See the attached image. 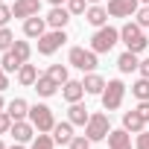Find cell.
Returning <instances> with one entry per match:
<instances>
[{"label": "cell", "mask_w": 149, "mask_h": 149, "mask_svg": "<svg viewBox=\"0 0 149 149\" xmlns=\"http://www.w3.org/2000/svg\"><path fill=\"white\" fill-rule=\"evenodd\" d=\"M134 146H137V149H149V132H146V129L134 137Z\"/></svg>", "instance_id": "cell-36"}, {"label": "cell", "mask_w": 149, "mask_h": 149, "mask_svg": "<svg viewBox=\"0 0 149 149\" xmlns=\"http://www.w3.org/2000/svg\"><path fill=\"white\" fill-rule=\"evenodd\" d=\"M140 3H149V0H140Z\"/></svg>", "instance_id": "cell-44"}, {"label": "cell", "mask_w": 149, "mask_h": 149, "mask_svg": "<svg viewBox=\"0 0 149 149\" xmlns=\"http://www.w3.org/2000/svg\"><path fill=\"white\" fill-rule=\"evenodd\" d=\"M70 9H64V6H53L50 9V15H47V26H53V29H64L67 24H70Z\"/></svg>", "instance_id": "cell-11"}, {"label": "cell", "mask_w": 149, "mask_h": 149, "mask_svg": "<svg viewBox=\"0 0 149 149\" xmlns=\"http://www.w3.org/2000/svg\"><path fill=\"white\" fill-rule=\"evenodd\" d=\"M108 132H111V120H108V114H102V111L91 114V120L85 123V134H88L94 143H97V140H105Z\"/></svg>", "instance_id": "cell-6"}, {"label": "cell", "mask_w": 149, "mask_h": 149, "mask_svg": "<svg viewBox=\"0 0 149 149\" xmlns=\"http://www.w3.org/2000/svg\"><path fill=\"white\" fill-rule=\"evenodd\" d=\"M53 140H56L58 146H67V143L73 140V123H70V120L56 123V126H53Z\"/></svg>", "instance_id": "cell-18"}, {"label": "cell", "mask_w": 149, "mask_h": 149, "mask_svg": "<svg viewBox=\"0 0 149 149\" xmlns=\"http://www.w3.org/2000/svg\"><path fill=\"white\" fill-rule=\"evenodd\" d=\"M134 111H137V114L149 123V100H137V108H134Z\"/></svg>", "instance_id": "cell-35"}, {"label": "cell", "mask_w": 149, "mask_h": 149, "mask_svg": "<svg viewBox=\"0 0 149 149\" xmlns=\"http://www.w3.org/2000/svg\"><path fill=\"white\" fill-rule=\"evenodd\" d=\"M29 123H32L38 132H53V126H56L53 108H50V105H44V102L29 105Z\"/></svg>", "instance_id": "cell-5"}, {"label": "cell", "mask_w": 149, "mask_h": 149, "mask_svg": "<svg viewBox=\"0 0 149 149\" xmlns=\"http://www.w3.org/2000/svg\"><path fill=\"white\" fill-rule=\"evenodd\" d=\"M9 149H24V143H12V146H9Z\"/></svg>", "instance_id": "cell-40"}, {"label": "cell", "mask_w": 149, "mask_h": 149, "mask_svg": "<svg viewBox=\"0 0 149 149\" xmlns=\"http://www.w3.org/2000/svg\"><path fill=\"white\" fill-rule=\"evenodd\" d=\"M88 3H100V0H88Z\"/></svg>", "instance_id": "cell-43"}, {"label": "cell", "mask_w": 149, "mask_h": 149, "mask_svg": "<svg viewBox=\"0 0 149 149\" xmlns=\"http://www.w3.org/2000/svg\"><path fill=\"white\" fill-rule=\"evenodd\" d=\"M123 97H126V85H123L120 79H108V82H105V91L100 94L105 111H117V108L123 105Z\"/></svg>", "instance_id": "cell-4"}, {"label": "cell", "mask_w": 149, "mask_h": 149, "mask_svg": "<svg viewBox=\"0 0 149 149\" xmlns=\"http://www.w3.org/2000/svg\"><path fill=\"white\" fill-rule=\"evenodd\" d=\"M29 149H56V140H53V134L38 132V134L32 137V146H29Z\"/></svg>", "instance_id": "cell-25"}, {"label": "cell", "mask_w": 149, "mask_h": 149, "mask_svg": "<svg viewBox=\"0 0 149 149\" xmlns=\"http://www.w3.org/2000/svg\"><path fill=\"white\" fill-rule=\"evenodd\" d=\"M15 15H12V6H6V3H0V26H6L9 21H12Z\"/></svg>", "instance_id": "cell-34"}, {"label": "cell", "mask_w": 149, "mask_h": 149, "mask_svg": "<svg viewBox=\"0 0 149 149\" xmlns=\"http://www.w3.org/2000/svg\"><path fill=\"white\" fill-rule=\"evenodd\" d=\"M47 73H50V76H53L58 85H64V82L70 79V73H67V64H50V70H47Z\"/></svg>", "instance_id": "cell-26"}, {"label": "cell", "mask_w": 149, "mask_h": 149, "mask_svg": "<svg viewBox=\"0 0 149 149\" xmlns=\"http://www.w3.org/2000/svg\"><path fill=\"white\" fill-rule=\"evenodd\" d=\"M35 132H38V129H35L29 120H15V123H12V129H9V134L15 137V143H32Z\"/></svg>", "instance_id": "cell-9"}, {"label": "cell", "mask_w": 149, "mask_h": 149, "mask_svg": "<svg viewBox=\"0 0 149 149\" xmlns=\"http://www.w3.org/2000/svg\"><path fill=\"white\" fill-rule=\"evenodd\" d=\"M120 41L126 44V50H132V53H137V56L149 47V38L143 35V26H140L137 21H129V24L120 26Z\"/></svg>", "instance_id": "cell-1"}, {"label": "cell", "mask_w": 149, "mask_h": 149, "mask_svg": "<svg viewBox=\"0 0 149 149\" xmlns=\"http://www.w3.org/2000/svg\"><path fill=\"white\" fill-rule=\"evenodd\" d=\"M64 41H67V32H64V29H50V32H44V35L38 38V53H41V56H53Z\"/></svg>", "instance_id": "cell-7"}, {"label": "cell", "mask_w": 149, "mask_h": 149, "mask_svg": "<svg viewBox=\"0 0 149 149\" xmlns=\"http://www.w3.org/2000/svg\"><path fill=\"white\" fill-rule=\"evenodd\" d=\"M61 97H64L67 102H82V97H85V85H82L79 79H67V82L61 85Z\"/></svg>", "instance_id": "cell-13"}, {"label": "cell", "mask_w": 149, "mask_h": 149, "mask_svg": "<svg viewBox=\"0 0 149 149\" xmlns=\"http://www.w3.org/2000/svg\"><path fill=\"white\" fill-rule=\"evenodd\" d=\"M123 129L132 132V134H140V132L146 129V120H143L137 111H126V114H123Z\"/></svg>", "instance_id": "cell-22"}, {"label": "cell", "mask_w": 149, "mask_h": 149, "mask_svg": "<svg viewBox=\"0 0 149 149\" xmlns=\"http://www.w3.org/2000/svg\"><path fill=\"white\" fill-rule=\"evenodd\" d=\"M108 15L111 18H132L140 9V0H108Z\"/></svg>", "instance_id": "cell-8"}, {"label": "cell", "mask_w": 149, "mask_h": 149, "mask_svg": "<svg viewBox=\"0 0 149 149\" xmlns=\"http://www.w3.org/2000/svg\"><path fill=\"white\" fill-rule=\"evenodd\" d=\"M21 64H26V61H21L12 50H6V53H3V58H0V67H3L6 73H18V70H21Z\"/></svg>", "instance_id": "cell-24"}, {"label": "cell", "mask_w": 149, "mask_h": 149, "mask_svg": "<svg viewBox=\"0 0 149 149\" xmlns=\"http://www.w3.org/2000/svg\"><path fill=\"white\" fill-rule=\"evenodd\" d=\"M6 111H9L12 120H29V102H26L24 97H15V100L6 105Z\"/></svg>", "instance_id": "cell-17"}, {"label": "cell", "mask_w": 149, "mask_h": 149, "mask_svg": "<svg viewBox=\"0 0 149 149\" xmlns=\"http://www.w3.org/2000/svg\"><path fill=\"white\" fill-rule=\"evenodd\" d=\"M0 3H3V0H0Z\"/></svg>", "instance_id": "cell-45"}, {"label": "cell", "mask_w": 149, "mask_h": 149, "mask_svg": "<svg viewBox=\"0 0 149 149\" xmlns=\"http://www.w3.org/2000/svg\"><path fill=\"white\" fill-rule=\"evenodd\" d=\"M41 12V0H15V6H12V15L15 18H32Z\"/></svg>", "instance_id": "cell-10"}, {"label": "cell", "mask_w": 149, "mask_h": 149, "mask_svg": "<svg viewBox=\"0 0 149 149\" xmlns=\"http://www.w3.org/2000/svg\"><path fill=\"white\" fill-rule=\"evenodd\" d=\"M120 41V29H114V26H100L94 35H91V50L100 56V53H111L114 50V44Z\"/></svg>", "instance_id": "cell-2"}, {"label": "cell", "mask_w": 149, "mask_h": 149, "mask_svg": "<svg viewBox=\"0 0 149 149\" xmlns=\"http://www.w3.org/2000/svg\"><path fill=\"white\" fill-rule=\"evenodd\" d=\"M50 3H53V6H61V3H64V0H50Z\"/></svg>", "instance_id": "cell-41"}, {"label": "cell", "mask_w": 149, "mask_h": 149, "mask_svg": "<svg viewBox=\"0 0 149 149\" xmlns=\"http://www.w3.org/2000/svg\"><path fill=\"white\" fill-rule=\"evenodd\" d=\"M12 53H15L21 61H29V56H32V47H29V41H15V44H12Z\"/></svg>", "instance_id": "cell-27"}, {"label": "cell", "mask_w": 149, "mask_h": 149, "mask_svg": "<svg viewBox=\"0 0 149 149\" xmlns=\"http://www.w3.org/2000/svg\"><path fill=\"white\" fill-rule=\"evenodd\" d=\"M32 88H35V94H38V97H44V100H47V97H53V94H56L61 85H58V82L50 76V73H41V76H38V82H35Z\"/></svg>", "instance_id": "cell-14"}, {"label": "cell", "mask_w": 149, "mask_h": 149, "mask_svg": "<svg viewBox=\"0 0 149 149\" xmlns=\"http://www.w3.org/2000/svg\"><path fill=\"white\" fill-rule=\"evenodd\" d=\"M91 143H94V140H91L88 134H73V140L67 143V149H91Z\"/></svg>", "instance_id": "cell-30"}, {"label": "cell", "mask_w": 149, "mask_h": 149, "mask_svg": "<svg viewBox=\"0 0 149 149\" xmlns=\"http://www.w3.org/2000/svg\"><path fill=\"white\" fill-rule=\"evenodd\" d=\"M132 94H134L137 100H149V79H146V76H140V79L132 85Z\"/></svg>", "instance_id": "cell-28"}, {"label": "cell", "mask_w": 149, "mask_h": 149, "mask_svg": "<svg viewBox=\"0 0 149 149\" xmlns=\"http://www.w3.org/2000/svg\"><path fill=\"white\" fill-rule=\"evenodd\" d=\"M6 88H9V76H6V70L0 67V94H3Z\"/></svg>", "instance_id": "cell-38"}, {"label": "cell", "mask_w": 149, "mask_h": 149, "mask_svg": "<svg viewBox=\"0 0 149 149\" xmlns=\"http://www.w3.org/2000/svg\"><path fill=\"white\" fill-rule=\"evenodd\" d=\"M137 73H140V76H146V79H149V58H143V61L137 64Z\"/></svg>", "instance_id": "cell-37"}, {"label": "cell", "mask_w": 149, "mask_h": 149, "mask_svg": "<svg viewBox=\"0 0 149 149\" xmlns=\"http://www.w3.org/2000/svg\"><path fill=\"white\" fill-rule=\"evenodd\" d=\"M108 146H111V149H132V132H126V129H111V132H108Z\"/></svg>", "instance_id": "cell-16"}, {"label": "cell", "mask_w": 149, "mask_h": 149, "mask_svg": "<svg viewBox=\"0 0 149 149\" xmlns=\"http://www.w3.org/2000/svg\"><path fill=\"white\" fill-rule=\"evenodd\" d=\"M67 64H73L76 70H82V73H91V70H97V53L88 47H70V53H67Z\"/></svg>", "instance_id": "cell-3"}, {"label": "cell", "mask_w": 149, "mask_h": 149, "mask_svg": "<svg viewBox=\"0 0 149 149\" xmlns=\"http://www.w3.org/2000/svg\"><path fill=\"white\" fill-rule=\"evenodd\" d=\"M108 18H111V15H108V9H105V6H100V3L88 6V12H85V21H88L91 26H97V29H100V26H105V24H108Z\"/></svg>", "instance_id": "cell-15"}, {"label": "cell", "mask_w": 149, "mask_h": 149, "mask_svg": "<svg viewBox=\"0 0 149 149\" xmlns=\"http://www.w3.org/2000/svg\"><path fill=\"white\" fill-rule=\"evenodd\" d=\"M44 32H47V18L32 15V18H26V21H24V35H26V38H35V41H38Z\"/></svg>", "instance_id": "cell-12"}, {"label": "cell", "mask_w": 149, "mask_h": 149, "mask_svg": "<svg viewBox=\"0 0 149 149\" xmlns=\"http://www.w3.org/2000/svg\"><path fill=\"white\" fill-rule=\"evenodd\" d=\"M12 117H9V111H0V134H9V129H12Z\"/></svg>", "instance_id": "cell-33"}, {"label": "cell", "mask_w": 149, "mask_h": 149, "mask_svg": "<svg viewBox=\"0 0 149 149\" xmlns=\"http://www.w3.org/2000/svg\"><path fill=\"white\" fill-rule=\"evenodd\" d=\"M134 21H137L143 29H149V3H143V6L134 12Z\"/></svg>", "instance_id": "cell-32"}, {"label": "cell", "mask_w": 149, "mask_h": 149, "mask_svg": "<svg viewBox=\"0 0 149 149\" xmlns=\"http://www.w3.org/2000/svg\"><path fill=\"white\" fill-rule=\"evenodd\" d=\"M82 85H85V94H94V97H100L102 91H105V79L100 76V73H85V79H82Z\"/></svg>", "instance_id": "cell-21"}, {"label": "cell", "mask_w": 149, "mask_h": 149, "mask_svg": "<svg viewBox=\"0 0 149 149\" xmlns=\"http://www.w3.org/2000/svg\"><path fill=\"white\" fill-rule=\"evenodd\" d=\"M67 120H70L73 126H85V123L91 120V111H88L82 102H70V108H67Z\"/></svg>", "instance_id": "cell-20"}, {"label": "cell", "mask_w": 149, "mask_h": 149, "mask_svg": "<svg viewBox=\"0 0 149 149\" xmlns=\"http://www.w3.org/2000/svg\"><path fill=\"white\" fill-rule=\"evenodd\" d=\"M137 64H140V58H137V53H132V50L120 53V58H117L120 73H134V70H137Z\"/></svg>", "instance_id": "cell-23"}, {"label": "cell", "mask_w": 149, "mask_h": 149, "mask_svg": "<svg viewBox=\"0 0 149 149\" xmlns=\"http://www.w3.org/2000/svg\"><path fill=\"white\" fill-rule=\"evenodd\" d=\"M0 149H9V146H6V143H3V140H0Z\"/></svg>", "instance_id": "cell-42"}, {"label": "cell", "mask_w": 149, "mask_h": 149, "mask_svg": "<svg viewBox=\"0 0 149 149\" xmlns=\"http://www.w3.org/2000/svg\"><path fill=\"white\" fill-rule=\"evenodd\" d=\"M67 9H70V15H85L88 12V0H67Z\"/></svg>", "instance_id": "cell-31"}, {"label": "cell", "mask_w": 149, "mask_h": 149, "mask_svg": "<svg viewBox=\"0 0 149 149\" xmlns=\"http://www.w3.org/2000/svg\"><path fill=\"white\" fill-rule=\"evenodd\" d=\"M38 76H41V73H38V67L35 64H21V70H18V85H24V88H32L35 82H38Z\"/></svg>", "instance_id": "cell-19"}, {"label": "cell", "mask_w": 149, "mask_h": 149, "mask_svg": "<svg viewBox=\"0 0 149 149\" xmlns=\"http://www.w3.org/2000/svg\"><path fill=\"white\" fill-rule=\"evenodd\" d=\"M0 111H6V102H3V94H0Z\"/></svg>", "instance_id": "cell-39"}, {"label": "cell", "mask_w": 149, "mask_h": 149, "mask_svg": "<svg viewBox=\"0 0 149 149\" xmlns=\"http://www.w3.org/2000/svg\"><path fill=\"white\" fill-rule=\"evenodd\" d=\"M12 44H15V32L9 26H0V53L12 50Z\"/></svg>", "instance_id": "cell-29"}]
</instances>
